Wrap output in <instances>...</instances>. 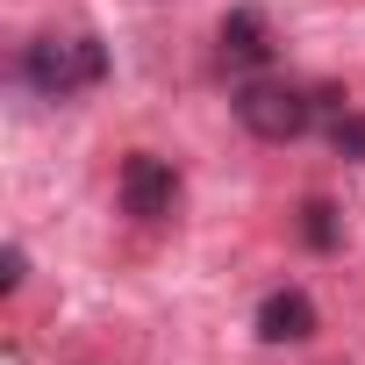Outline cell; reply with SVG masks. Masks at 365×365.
Instances as JSON below:
<instances>
[{"label":"cell","mask_w":365,"mask_h":365,"mask_svg":"<svg viewBox=\"0 0 365 365\" xmlns=\"http://www.w3.org/2000/svg\"><path fill=\"white\" fill-rule=\"evenodd\" d=\"M22 79L43 93V101H79V93H93L101 79H108V43L93 36V29H51V36H36L29 51H22Z\"/></svg>","instance_id":"cell-1"},{"label":"cell","mask_w":365,"mask_h":365,"mask_svg":"<svg viewBox=\"0 0 365 365\" xmlns=\"http://www.w3.org/2000/svg\"><path fill=\"white\" fill-rule=\"evenodd\" d=\"M315 115H322L315 93L294 86V79H251V86H237V122H244L258 143H294Z\"/></svg>","instance_id":"cell-2"},{"label":"cell","mask_w":365,"mask_h":365,"mask_svg":"<svg viewBox=\"0 0 365 365\" xmlns=\"http://www.w3.org/2000/svg\"><path fill=\"white\" fill-rule=\"evenodd\" d=\"M115 194H122V215H136V222H165V215L179 208V172H172V158H158V150H129V158H122V179H115Z\"/></svg>","instance_id":"cell-3"},{"label":"cell","mask_w":365,"mask_h":365,"mask_svg":"<svg viewBox=\"0 0 365 365\" xmlns=\"http://www.w3.org/2000/svg\"><path fill=\"white\" fill-rule=\"evenodd\" d=\"M258 336H265V344H308V336H315V301H308L301 287L265 294V301H258Z\"/></svg>","instance_id":"cell-4"},{"label":"cell","mask_w":365,"mask_h":365,"mask_svg":"<svg viewBox=\"0 0 365 365\" xmlns=\"http://www.w3.org/2000/svg\"><path fill=\"white\" fill-rule=\"evenodd\" d=\"M215 43H222L230 65H265V58H272V22H265V8H230L222 29H215Z\"/></svg>","instance_id":"cell-5"},{"label":"cell","mask_w":365,"mask_h":365,"mask_svg":"<svg viewBox=\"0 0 365 365\" xmlns=\"http://www.w3.org/2000/svg\"><path fill=\"white\" fill-rule=\"evenodd\" d=\"M329 143H336V158H365V115H358L351 101L329 115Z\"/></svg>","instance_id":"cell-6"},{"label":"cell","mask_w":365,"mask_h":365,"mask_svg":"<svg viewBox=\"0 0 365 365\" xmlns=\"http://www.w3.org/2000/svg\"><path fill=\"white\" fill-rule=\"evenodd\" d=\"M301 237H308L315 251H329V244H336V222H329V208H322V201H308V215H301Z\"/></svg>","instance_id":"cell-7"},{"label":"cell","mask_w":365,"mask_h":365,"mask_svg":"<svg viewBox=\"0 0 365 365\" xmlns=\"http://www.w3.org/2000/svg\"><path fill=\"white\" fill-rule=\"evenodd\" d=\"M22 272H29V265H22V251H8V258H0V287H8V294L22 287Z\"/></svg>","instance_id":"cell-8"}]
</instances>
